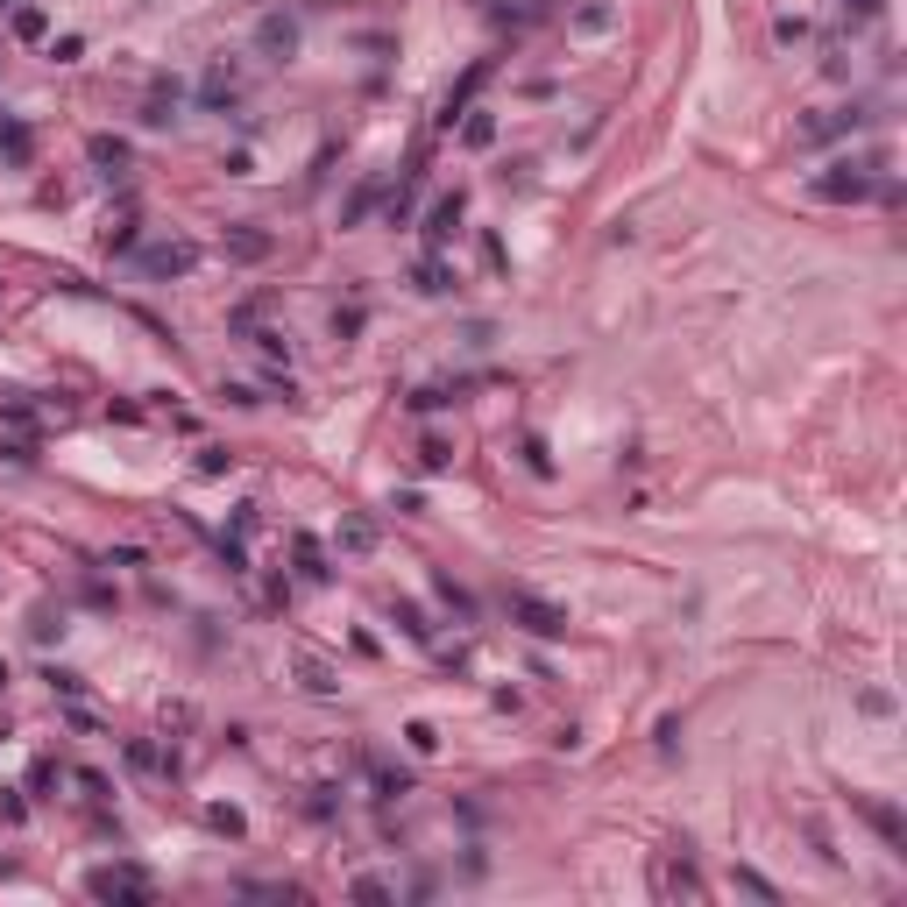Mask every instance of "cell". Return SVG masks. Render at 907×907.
<instances>
[{
	"label": "cell",
	"instance_id": "obj_1",
	"mask_svg": "<svg viewBox=\"0 0 907 907\" xmlns=\"http://www.w3.org/2000/svg\"><path fill=\"white\" fill-rule=\"evenodd\" d=\"M872 171H879L872 156H837L830 171L808 178V199H822V206H858V199H872Z\"/></svg>",
	"mask_w": 907,
	"mask_h": 907
},
{
	"label": "cell",
	"instance_id": "obj_2",
	"mask_svg": "<svg viewBox=\"0 0 907 907\" xmlns=\"http://www.w3.org/2000/svg\"><path fill=\"white\" fill-rule=\"evenodd\" d=\"M652 893H659V900H674V893L702 900V872H695V844H688V837L652 858Z\"/></svg>",
	"mask_w": 907,
	"mask_h": 907
},
{
	"label": "cell",
	"instance_id": "obj_3",
	"mask_svg": "<svg viewBox=\"0 0 907 907\" xmlns=\"http://www.w3.org/2000/svg\"><path fill=\"white\" fill-rule=\"evenodd\" d=\"M86 893H93V900H149L156 879H149V865L114 858V865H93V872H86Z\"/></svg>",
	"mask_w": 907,
	"mask_h": 907
},
{
	"label": "cell",
	"instance_id": "obj_4",
	"mask_svg": "<svg viewBox=\"0 0 907 907\" xmlns=\"http://www.w3.org/2000/svg\"><path fill=\"white\" fill-rule=\"evenodd\" d=\"M461 220H468V192L454 185V192H440L433 206H426V256H440L447 241L461 234Z\"/></svg>",
	"mask_w": 907,
	"mask_h": 907
},
{
	"label": "cell",
	"instance_id": "obj_5",
	"mask_svg": "<svg viewBox=\"0 0 907 907\" xmlns=\"http://www.w3.org/2000/svg\"><path fill=\"white\" fill-rule=\"evenodd\" d=\"M489 71H497V57H475V64H468V71L454 78V86H447V100H440V128H454V121H461V114L475 107V93L489 86Z\"/></svg>",
	"mask_w": 907,
	"mask_h": 907
},
{
	"label": "cell",
	"instance_id": "obj_6",
	"mask_svg": "<svg viewBox=\"0 0 907 907\" xmlns=\"http://www.w3.org/2000/svg\"><path fill=\"white\" fill-rule=\"evenodd\" d=\"M511 617H518L532 638H567V610H553V603L532 596V589H511Z\"/></svg>",
	"mask_w": 907,
	"mask_h": 907
},
{
	"label": "cell",
	"instance_id": "obj_7",
	"mask_svg": "<svg viewBox=\"0 0 907 907\" xmlns=\"http://www.w3.org/2000/svg\"><path fill=\"white\" fill-rule=\"evenodd\" d=\"M135 263L149 277H192L199 270V249H192V241H149V249H135Z\"/></svg>",
	"mask_w": 907,
	"mask_h": 907
},
{
	"label": "cell",
	"instance_id": "obj_8",
	"mask_svg": "<svg viewBox=\"0 0 907 907\" xmlns=\"http://www.w3.org/2000/svg\"><path fill=\"white\" fill-rule=\"evenodd\" d=\"M489 15H497V29L525 36V29H539V22L560 15V0H489Z\"/></svg>",
	"mask_w": 907,
	"mask_h": 907
},
{
	"label": "cell",
	"instance_id": "obj_9",
	"mask_svg": "<svg viewBox=\"0 0 907 907\" xmlns=\"http://www.w3.org/2000/svg\"><path fill=\"white\" fill-rule=\"evenodd\" d=\"M858 128H865V114H858V107H830V114L801 121V142L815 149V142H837V135H858Z\"/></svg>",
	"mask_w": 907,
	"mask_h": 907
},
{
	"label": "cell",
	"instance_id": "obj_10",
	"mask_svg": "<svg viewBox=\"0 0 907 907\" xmlns=\"http://www.w3.org/2000/svg\"><path fill=\"white\" fill-rule=\"evenodd\" d=\"M256 50L263 57H298V15H263L256 22Z\"/></svg>",
	"mask_w": 907,
	"mask_h": 907
},
{
	"label": "cell",
	"instance_id": "obj_11",
	"mask_svg": "<svg viewBox=\"0 0 907 907\" xmlns=\"http://www.w3.org/2000/svg\"><path fill=\"white\" fill-rule=\"evenodd\" d=\"M199 100H206V107H234V100H241V64L220 57V64L199 78Z\"/></svg>",
	"mask_w": 907,
	"mask_h": 907
},
{
	"label": "cell",
	"instance_id": "obj_12",
	"mask_svg": "<svg viewBox=\"0 0 907 907\" xmlns=\"http://www.w3.org/2000/svg\"><path fill=\"white\" fill-rule=\"evenodd\" d=\"M858 815L879 830V844H886V851H907V822H900V808H893V801H858Z\"/></svg>",
	"mask_w": 907,
	"mask_h": 907
},
{
	"label": "cell",
	"instance_id": "obj_13",
	"mask_svg": "<svg viewBox=\"0 0 907 907\" xmlns=\"http://www.w3.org/2000/svg\"><path fill=\"white\" fill-rule=\"evenodd\" d=\"M178 107H185V86H178V78H156V93H149V107H142V128H171Z\"/></svg>",
	"mask_w": 907,
	"mask_h": 907
},
{
	"label": "cell",
	"instance_id": "obj_14",
	"mask_svg": "<svg viewBox=\"0 0 907 907\" xmlns=\"http://www.w3.org/2000/svg\"><path fill=\"white\" fill-rule=\"evenodd\" d=\"M128 766H135V773H163V780H178V752H156L149 737H128Z\"/></svg>",
	"mask_w": 907,
	"mask_h": 907
},
{
	"label": "cell",
	"instance_id": "obj_15",
	"mask_svg": "<svg viewBox=\"0 0 907 907\" xmlns=\"http://www.w3.org/2000/svg\"><path fill=\"white\" fill-rule=\"evenodd\" d=\"M291 560H298V582H326V574H334V567H326V546H319L312 532L291 539Z\"/></svg>",
	"mask_w": 907,
	"mask_h": 907
},
{
	"label": "cell",
	"instance_id": "obj_16",
	"mask_svg": "<svg viewBox=\"0 0 907 907\" xmlns=\"http://www.w3.org/2000/svg\"><path fill=\"white\" fill-rule=\"evenodd\" d=\"M86 156L100 163V171H107V178H128V163H135L121 135H93V142H86Z\"/></svg>",
	"mask_w": 907,
	"mask_h": 907
},
{
	"label": "cell",
	"instance_id": "obj_17",
	"mask_svg": "<svg viewBox=\"0 0 907 907\" xmlns=\"http://www.w3.org/2000/svg\"><path fill=\"white\" fill-rule=\"evenodd\" d=\"M390 624H397L411 645H433V624H426V610L411 603V596H397V603H390Z\"/></svg>",
	"mask_w": 907,
	"mask_h": 907
},
{
	"label": "cell",
	"instance_id": "obj_18",
	"mask_svg": "<svg viewBox=\"0 0 907 907\" xmlns=\"http://www.w3.org/2000/svg\"><path fill=\"white\" fill-rule=\"evenodd\" d=\"M433 596H440V603H447V610H454L461 624H475V596H468V589L454 582V574H447V567H433Z\"/></svg>",
	"mask_w": 907,
	"mask_h": 907
},
{
	"label": "cell",
	"instance_id": "obj_19",
	"mask_svg": "<svg viewBox=\"0 0 907 907\" xmlns=\"http://www.w3.org/2000/svg\"><path fill=\"white\" fill-rule=\"evenodd\" d=\"M298 688H305V695H334L341 681H334V667H326L319 652H298Z\"/></svg>",
	"mask_w": 907,
	"mask_h": 907
},
{
	"label": "cell",
	"instance_id": "obj_20",
	"mask_svg": "<svg viewBox=\"0 0 907 907\" xmlns=\"http://www.w3.org/2000/svg\"><path fill=\"white\" fill-rule=\"evenodd\" d=\"M0 156H8V163H29V156H36V135H29L15 114H0Z\"/></svg>",
	"mask_w": 907,
	"mask_h": 907
},
{
	"label": "cell",
	"instance_id": "obj_21",
	"mask_svg": "<svg viewBox=\"0 0 907 907\" xmlns=\"http://www.w3.org/2000/svg\"><path fill=\"white\" fill-rule=\"evenodd\" d=\"M227 256L263 263V256H270V234H256V227H227Z\"/></svg>",
	"mask_w": 907,
	"mask_h": 907
},
{
	"label": "cell",
	"instance_id": "obj_22",
	"mask_svg": "<svg viewBox=\"0 0 907 907\" xmlns=\"http://www.w3.org/2000/svg\"><path fill=\"white\" fill-rule=\"evenodd\" d=\"M411 284H419V291H426V298H447V291H454V270H447V263H440V256H426V263H419V270H411Z\"/></svg>",
	"mask_w": 907,
	"mask_h": 907
},
{
	"label": "cell",
	"instance_id": "obj_23",
	"mask_svg": "<svg viewBox=\"0 0 907 907\" xmlns=\"http://www.w3.org/2000/svg\"><path fill=\"white\" fill-rule=\"evenodd\" d=\"M334 546H341V553H376V525H369V518H341Z\"/></svg>",
	"mask_w": 907,
	"mask_h": 907
},
{
	"label": "cell",
	"instance_id": "obj_24",
	"mask_svg": "<svg viewBox=\"0 0 907 907\" xmlns=\"http://www.w3.org/2000/svg\"><path fill=\"white\" fill-rule=\"evenodd\" d=\"M71 787H78V801H93V808H107L114 801V787H107V773H93V766H78V773H64Z\"/></svg>",
	"mask_w": 907,
	"mask_h": 907
},
{
	"label": "cell",
	"instance_id": "obj_25",
	"mask_svg": "<svg viewBox=\"0 0 907 907\" xmlns=\"http://www.w3.org/2000/svg\"><path fill=\"white\" fill-rule=\"evenodd\" d=\"M461 142H468V149H489V142H497V114H489V107H468Z\"/></svg>",
	"mask_w": 907,
	"mask_h": 907
},
{
	"label": "cell",
	"instance_id": "obj_26",
	"mask_svg": "<svg viewBox=\"0 0 907 907\" xmlns=\"http://www.w3.org/2000/svg\"><path fill=\"white\" fill-rule=\"evenodd\" d=\"M369 787H376V801H404V794H411V773H397V766H369Z\"/></svg>",
	"mask_w": 907,
	"mask_h": 907
},
{
	"label": "cell",
	"instance_id": "obj_27",
	"mask_svg": "<svg viewBox=\"0 0 907 907\" xmlns=\"http://www.w3.org/2000/svg\"><path fill=\"white\" fill-rule=\"evenodd\" d=\"M206 830H213V837H241V830H249V815L227 808V801H213V808H206Z\"/></svg>",
	"mask_w": 907,
	"mask_h": 907
},
{
	"label": "cell",
	"instance_id": "obj_28",
	"mask_svg": "<svg viewBox=\"0 0 907 907\" xmlns=\"http://www.w3.org/2000/svg\"><path fill=\"white\" fill-rule=\"evenodd\" d=\"M57 787H64V766H57V759H36V766H29V794H43V801H50Z\"/></svg>",
	"mask_w": 907,
	"mask_h": 907
},
{
	"label": "cell",
	"instance_id": "obj_29",
	"mask_svg": "<svg viewBox=\"0 0 907 907\" xmlns=\"http://www.w3.org/2000/svg\"><path fill=\"white\" fill-rule=\"evenodd\" d=\"M43 681H50V695H64V702H78V695H86V674H71V667H50Z\"/></svg>",
	"mask_w": 907,
	"mask_h": 907
},
{
	"label": "cell",
	"instance_id": "obj_30",
	"mask_svg": "<svg viewBox=\"0 0 907 907\" xmlns=\"http://www.w3.org/2000/svg\"><path fill=\"white\" fill-rule=\"evenodd\" d=\"M404 745L419 752V759H433V752H440V730H433V723H404Z\"/></svg>",
	"mask_w": 907,
	"mask_h": 907
},
{
	"label": "cell",
	"instance_id": "obj_31",
	"mask_svg": "<svg viewBox=\"0 0 907 907\" xmlns=\"http://www.w3.org/2000/svg\"><path fill=\"white\" fill-rule=\"evenodd\" d=\"M249 341H256V348H263L270 362H284V355H291V341L277 334V326H249Z\"/></svg>",
	"mask_w": 907,
	"mask_h": 907
},
{
	"label": "cell",
	"instance_id": "obj_32",
	"mask_svg": "<svg viewBox=\"0 0 907 907\" xmlns=\"http://www.w3.org/2000/svg\"><path fill=\"white\" fill-rule=\"evenodd\" d=\"M43 29H50V15H43V8H15V36H22V43H36Z\"/></svg>",
	"mask_w": 907,
	"mask_h": 907
},
{
	"label": "cell",
	"instance_id": "obj_33",
	"mask_svg": "<svg viewBox=\"0 0 907 907\" xmlns=\"http://www.w3.org/2000/svg\"><path fill=\"white\" fill-rule=\"evenodd\" d=\"M29 638H36V645H50V638H64V610H36V624H29Z\"/></svg>",
	"mask_w": 907,
	"mask_h": 907
},
{
	"label": "cell",
	"instance_id": "obj_34",
	"mask_svg": "<svg viewBox=\"0 0 907 907\" xmlns=\"http://www.w3.org/2000/svg\"><path fill=\"white\" fill-rule=\"evenodd\" d=\"M447 461H454V447H447V440H440V433H433V440H426V447H419V468H433V475H440V468H447Z\"/></svg>",
	"mask_w": 907,
	"mask_h": 907
},
{
	"label": "cell",
	"instance_id": "obj_35",
	"mask_svg": "<svg viewBox=\"0 0 907 907\" xmlns=\"http://www.w3.org/2000/svg\"><path fill=\"white\" fill-rule=\"evenodd\" d=\"M879 8H886V0H844V22L865 29V22H879Z\"/></svg>",
	"mask_w": 907,
	"mask_h": 907
},
{
	"label": "cell",
	"instance_id": "obj_36",
	"mask_svg": "<svg viewBox=\"0 0 907 907\" xmlns=\"http://www.w3.org/2000/svg\"><path fill=\"white\" fill-rule=\"evenodd\" d=\"M0 822H29V801H22V787H0Z\"/></svg>",
	"mask_w": 907,
	"mask_h": 907
},
{
	"label": "cell",
	"instance_id": "obj_37",
	"mask_svg": "<svg viewBox=\"0 0 907 907\" xmlns=\"http://www.w3.org/2000/svg\"><path fill=\"white\" fill-rule=\"evenodd\" d=\"M355 334H362V305H341L334 312V341H355Z\"/></svg>",
	"mask_w": 907,
	"mask_h": 907
},
{
	"label": "cell",
	"instance_id": "obj_38",
	"mask_svg": "<svg viewBox=\"0 0 907 907\" xmlns=\"http://www.w3.org/2000/svg\"><path fill=\"white\" fill-rule=\"evenodd\" d=\"M369 206H376V185H362V192H355V199H348V206H341V227H355V220H362V213H369Z\"/></svg>",
	"mask_w": 907,
	"mask_h": 907
},
{
	"label": "cell",
	"instance_id": "obj_39",
	"mask_svg": "<svg viewBox=\"0 0 907 907\" xmlns=\"http://www.w3.org/2000/svg\"><path fill=\"white\" fill-rule=\"evenodd\" d=\"M227 468H234L227 447H199V475H227Z\"/></svg>",
	"mask_w": 907,
	"mask_h": 907
},
{
	"label": "cell",
	"instance_id": "obj_40",
	"mask_svg": "<svg viewBox=\"0 0 907 907\" xmlns=\"http://www.w3.org/2000/svg\"><path fill=\"white\" fill-rule=\"evenodd\" d=\"M348 893H355V900H397V886H390V879H355Z\"/></svg>",
	"mask_w": 907,
	"mask_h": 907
},
{
	"label": "cell",
	"instance_id": "obj_41",
	"mask_svg": "<svg viewBox=\"0 0 907 907\" xmlns=\"http://www.w3.org/2000/svg\"><path fill=\"white\" fill-rule=\"evenodd\" d=\"M50 57H57V64H78V57H86V36H57Z\"/></svg>",
	"mask_w": 907,
	"mask_h": 907
},
{
	"label": "cell",
	"instance_id": "obj_42",
	"mask_svg": "<svg viewBox=\"0 0 907 907\" xmlns=\"http://www.w3.org/2000/svg\"><path fill=\"white\" fill-rule=\"evenodd\" d=\"M737 886H745V893H759V900H780V886H773V879H759L752 865H745V872H737Z\"/></svg>",
	"mask_w": 907,
	"mask_h": 907
},
{
	"label": "cell",
	"instance_id": "obj_43",
	"mask_svg": "<svg viewBox=\"0 0 907 907\" xmlns=\"http://www.w3.org/2000/svg\"><path fill=\"white\" fill-rule=\"evenodd\" d=\"M390 511H397V518H419V511H426V497H419V489H397V497H390Z\"/></svg>",
	"mask_w": 907,
	"mask_h": 907
},
{
	"label": "cell",
	"instance_id": "obj_44",
	"mask_svg": "<svg viewBox=\"0 0 907 907\" xmlns=\"http://www.w3.org/2000/svg\"><path fill=\"white\" fill-rule=\"evenodd\" d=\"M773 36H780V43H808V22H801V15H780Z\"/></svg>",
	"mask_w": 907,
	"mask_h": 907
},
{
	"label": "cell",
	"instance_id": "obj_45",
	"mask_svg": "<svg viewBox=\"0 0 907 907\" xmlns=\"http://www.w3.org/2000/svg\"><path fill=\"white\" fill-rule=\"evenodd\" d=\"M525 468H532V475H553V454H546V440H525Z\"/></svg>",
	"mask_w": 907,
	"mask_h": 907
},
{
	"label": "cell",
	"instance_id": "obj_46",
	"mask_svg": "<svg viewBox=\"0 0 907 907\" xmlns=\"http://www.w3.org/2000/svg\"><path fill=\"white\" fill-rule=\"evenodd\" d=\"M858 709H865V716H893V695H886V688H865Z\"/></svg>",
	"mask_w": 907,
	"mask_h": 907
},
{
	"label": "cell",
	"instance_id": "obj_47",
	"mask_svg": "<svg viewBox=\"0 0 907 907\" xmlns=\"http://www.w3.org/2000/svg\"><path fill=\"white\" fill-rule=\"evenodd\" d=\"M220 397H227L234 411H249V404H256V390H249V383H220Z\"/></svg>",
	"mask_w": 907,
	"mask_h": 907
},
{
	"label": "cell",
	"instance_id": "obj_48",
	"mask_svg": "<svg viewBox=\"0 0 907 907\" xmlns=\"http://www.w3.org/2000/svg\"><path fill=\"white\" fill-rule=\"evenodd\" d=\"M305 808H312V815H319V822H326V815H334V808H341V801H334V787H312V801H305Z\"/></svg>",
	"mask_w": 907,
	"mask_h": 907
},
{
	"label": "cell",
	"instance_id": "obj_49",
	"mask_svg": "<svg viewBox=\"0 0 907 907\" xmlns=\"http://www.w3.org/2000/svg\"><path fill=\"white\" fill-rule=\"evenodd\" d=\"M574 29H610V8H603V0H596V8H582V15H574Z\"/></svg>",
	"mask_w": 907,
	"mask_h": 907
},
{
	"label": "cell",
	"instance_id": "obj_50",
	"mask_svg": "<svg viewBox=\"0 0 907 907\" xmlns=\"http://www.w3.org/2000/svg\"><path fill=\"white\" fill-rule=\"evenodd\" d=\"M0 695H8V659H0Z\"/></svg>",
	"mask_w": 907,
	"mask_h": 907
}]
</instances>
